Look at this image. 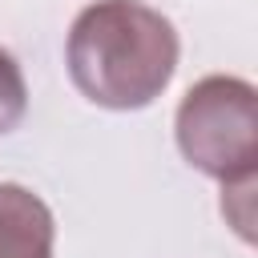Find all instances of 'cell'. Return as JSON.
<instances>
[{"instance_id":"3957f363","label":"cell","mask_w":258,"mask_h":258,"mask_svg":"<svg viewBox=\"0 0 258 258\" xmlns=\"http://www.w3.org/2000/svg\"><path fill=\"white\" fill-rule=\"evenodd\" d=\"M0 258H52V210L16 181H0Z\"/></svg>"},{"instance_id":"277c9868","label":"cell","mask_w":258,"mask_h":258,"mask_svg":"<svg viewBox=\"0 0 258 258\" xmlns=\"http://www.w3.org/2000/svg\"><path fill=\"white\" fill-rule=\"evenodd\" d=\"M28 113V89H24V73L12 60L8 48H0V133H12Z\"/></svg>"},{"instance_id":"7a4b0ae2","label":"cell","mask_w":258,"mask_h":258,"mask_svg":"<svg viewBox=\"0 0 258 258\" xmlns=\"http://www.w3.org/2000/svg\"><path fill=\"white\" fill-rule=\"evenodd\" d=\"M181 157L222 185L254 181L258 161V93L242 77H206L177 105Z\"/></svg>"},{"instance_id":"6da1fadb","label":"cell","mask_w":258,"mask_h":258,"mask_svg":"<svg viewBox=\"0 0 258 258\" xmlns=\"http://www.w3.org/2000/svg\"><path fill=\"white\" fill-rule=\"evenodd\" d=\"M69 77L101 109H145L177 69L173 24L141 0H97L69 28Z\"/></svg>"}]
</instances>
